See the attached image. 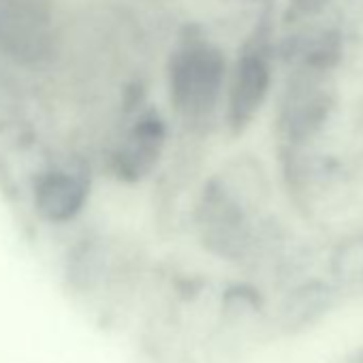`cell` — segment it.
I'll use <instances>...</instances> for the list:
<instances>
[{
  "instance_id": "6da1fadb",
  "label": "cell",
  "mask_w": 363,
  "mask_h": 363,
  "mask_svg": "<svg viewBox=\"0 0 363 363\" xmlns=\"http://www.w3.org/2000/svg\"><path fill=\"white\" fill-rule=\"evenodd\" d=\"M227 60L218 45L191 37L171 54L167 69L169 99L179 116L189 120L208 118L223 94Z\"/></svg>"
},
{
  "instance_id": "7a4b0ae2",
  "label": "cell",
  "mask_w": 363,
  "mask_h": 363,
  "mask_svg": "<svg viewBox=\"0 0 363 363\" xmlns=\"http://www.w3.org/2000/svg\"><path fill=\"white\" fill-rule=\"evenodd\" d=\"M269 84H272L269 58L265 54L263 43L259 41L246 48L231 77L227 118L235 133L244 130L255 120V116L259 113V109L267 99Z\"/></svg>"
},
{
  "instance_id": "3957f363",
  "label": "cell",
  "mask_w": 363,
  "mask_h": 363,
  "mask_svg": "<svg viewBox=\"0 0 363 363\" xmlns=\"http://www.w3.org/2000/svg\"><path fill=\"white\" fill-rule=\"evenodd\" d=\"M167 139L164 122L158 113L141 116L135 126L122 139L116 156L113 171L124 182H137L145 177L158 162Z\"/></svg>"
},
{
  "instance_id": "277c9868",
  "label": "cell",
  "mask_w": 363,
  "mask_h": 363,
  "mask_svg": "<svg viewBox=\"0 0 363 363\" xmlns=\"http://www.w3.org/2000/svg\"><path fill=\"white\" fill-rule=\"evenodd\" d=\"M318 73L320 69L306 67V73L289 88L280 124L291 139H303L318 130L329 111L331 101L318 84Z\"/></svg>"
},
{
  "instance_id": "5b68a950",
  "label": "cell",
  "mask_w": 363,
  "mask_h": 363,
  "mask_svg": "<svg viewBox=\"0 0 363 363\" xmlns=\"http://www.w3.org/2000/svg\"><path fill=\"white\" fill-rule=\"evenodd\" d=\"M201 231L206 244L220 255H238L246 242V216L223 191H208L201 203Z\"/></svg>"
},
{
  "instance_id": "8992f818",
  "label": "cell",
  "mask_w": 363,
  "mask_h": 363,
  "mask_svg": "<svg viewBox=\"0 0 363 363\" xmlns=\"http://www.w3.org/2000/svg\"><path fill=\"white\" fill-rule=\"evenodd\" d=\"M88 199V186L82 177L69 171H50L37 179L35 208L48 223L62 225L73 220Z\"/></svg>"
}]
</instances>
